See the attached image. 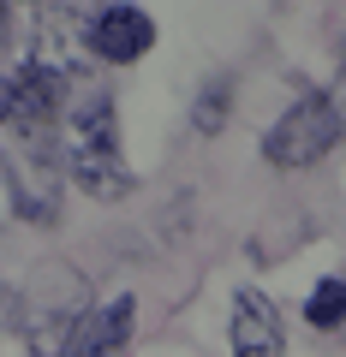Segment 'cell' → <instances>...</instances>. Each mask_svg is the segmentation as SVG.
Here are the masks:
<instances>
[{
	"label": "cell",
	"mask_w": 346,
	"mask_h": 357,
	"mask_svg": "<svg viewBox=\"0 0 346 357\" xmlns=\"http://www.w3.org/2000/svg\"><path fill=\"white\" fill-rule=\"evenodd\" d=\"M13 48V6H6V0H0V54Z\"/></svg>",
	"instance_id": "12"
},
{
	"label": "cell",
	"mask_w": 346,
	"mask_h": 357,
	"mask_svg": "<svg viewBox=\"0 0 346 357\" xmlns=\"http://www.w3.org/2000/svg\"><path fill=\"white\" fill-rule=\"evenodd\" d=\"M329 102H334V114H340V126H346V54H340V77H334Z\"/></svg>",
	"instance_id": "11"
},
{
	"label": "cell",
	"mask_w": 346,
	"mask_h": 357,
	"mask_svg": "<svg viewBox=\"0 0 346 357\" xmlns=\"http://www.w3.org/2000/svg\"><path fill=\"white\" fill-rule=\"evenodd\" d=\"M78 328H84V310H48V316H36L24 328V345H30V357H72V345H78Z\"/></svg>",
	"instance_id": "7"
},
{
	"label": "cell",
	"mask_w": 346,
	"mask_h": 357,
	"mask_svg": "<svg viewBox=\"0 0 346 357\" xmlns=\"http://www.w3.org/2000/svg\"><path fill=\"white\" fill-rule=\"evenodd\" d=\"M227 114H233V77H215V84H203V96H197V107H192L197 137H215V131L227 126Z\"/></svg>",
	"instance_id": "9"
},
{
	"label": "cell",
	"mask_w": 346,
	"mask_h": 357,
	"mask_svg": "<svg viewBox=\"0 0 346 357\" xmlns=\"http://www.w3.org/2000/svg\"><path fill=\"white\" fill-rule=\"evenodd\" d=\"M340 137H346V126H340V114H334L329 89H310V96H298V102L269 126L263 155H269V167H281V173H305V167H317Z\"/></svg>",
	"instance_id": "3"
},
{
	"label": "cell",
	"mask_w": 346,
	"mask_h": 357,
	"mask_svg": "<svg viewBox=\"0 0 346 357\" xmlns=\"http://www.w3.org/2000/svg\"><path fill=\"white\" fill-rule=\"evenodd\" d=\"M131 321H138V298L131 292L108 298L102 310H84V328H78L72 357H120L126 340H131Z\"/></svg>",
	"instance_id": "6"
},
{
	"label": "cell",
	"mask_w": 346,
	"mask_h": 357,
	"mask_svg": "<svg viewBox=\"0 0 346 357\" xmlns=\"http://www.w3.org/2000/svg\"><path fill=\"white\" fill-rule=\"evenodd\" d=\"M66 107H72V84L60 72H48V66H36V60L13 66L0 77V131L36 143V149H54Z\"/></svg>",
	"instance_id": "2"
},
{
	"label": "cell",
	"mask_w": 346,
	"mask_h": 357,
	"mask_svg": "<svg viewBox=\"0 0 346 357\" xmlns=\"http://www.w3.org/2000/svg\"><path fill=\"white\" fill-rule=\"evenodd\" d=\"M13 220H24V185H18L13 161L0 155V232L13 227Z\"/></svg>",
	"instance_id": "10"
},
{
	"label": "cell",
	"mask_w": 346,
	"mask_h": 357,
	"mask_svg": "<svg viewBox=\"0 0 346 357\" xmlns=\"http://www.w3.org/2000/svg\"><path fill=\"white\" fill-rule=\"evenodd\" d=\"M233 357H287L281 304L257 286H239L233 298Z\"/></svg>",
	"instance_id": "5"
},
{
	"label": "cell",
	"mask_w": 346,
	"mask_h": 357,
	"mask_svg": "<svg viewBox=\"0 0 346 357\" xmlns=\"http://www.w3.org/2000/svg\"><path fill=\"white\" fill-rule=\"evenodd\" d=\"M150 48H155V18L143 13V6H131V0H114V6H102V13L90 18V54L96 60L138 66Z\"/></svg>",
	"instance_id": "4"
},
{
	"label": "cell",
	"mask_w": 346,
	"mask_h": 357,
	"mask_svg": "<svg viewBox=\"0 0 346 357\" xmlns=\"http://www.w3.org/2000/svg\"><path fill=\"white\" fill-rule=\"evenodd\" d=\"M54 155H60L66 185H78L96 203H114V197L131 191V167H126V149H120V114L108 89H84L66 107Z\"/></svg>",
	"instance_id": "1"
},
{
	"label": "cell",
	"mask_w": 346,
	"mask_h": 357,
	"mask_svg": "<svg viewBox=\"0 0 346 357\" xmlns=\"http://www.w3.org/2000/svg\"><path fill=\"white\" fill-rule=\"evenodd\" d=\"M305 321H310V328H322V333H334V328L346 321V280H340V274H329V280H317V286H310Z\"/></svg>",
	"instance_id": "8"
}]
</instances>
